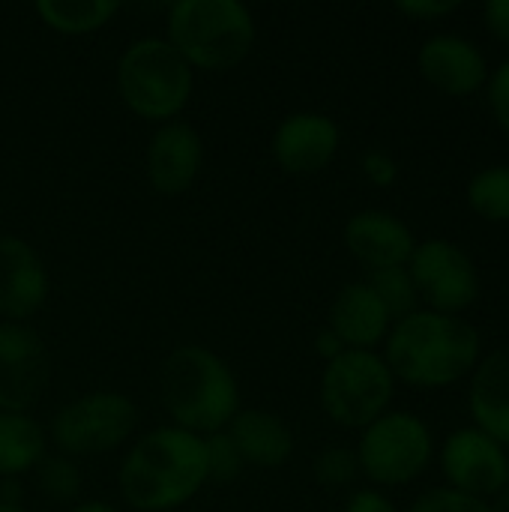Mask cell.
<instances>
[{
    "mask_svg": "<svg viewBox=\"0 0 509 512\" xmlns=\"http://www.w3.org/2000/svg\"><path fill=\"white\" fill-rule=\"evenodd\" d=\"M393 378L414 387H450L480 363V333L459 315L414 312L387 339Z\"/></svg>",
    "mask_w": 509,
    "mask_h": 512,
    "instance_id": "6da1fadb",
    "label": "cell"
},
{
    "mask_svg": "<svg viewBox=\"0 0 509 512\" xmlns=\"http://www.w3.org/2000/svg\"><path fill=\"white\" fill-rule=\"evenodd\" d=\"M207 483L204 438L186 429H156L135 444L120 468V492L135 510L186 504Z\"/></svg>",
    "mask_w": 509,
    "mask_h": 512,
    "instance_id": "7a4b0ae2",
    "label": "cell"
},
{
    "mask_svg": "<svg viewBox=\"0 0 509 512\" xmlns=\"http://www.w3.org/2000/svg\"><path fill=\"white\" fill-rule=\"evenodd\" d=\"M162 402L186 432H219L237 414L231 369L207 348H177L162 366Z\"/></svg>",
    "mask_w": 509,
    "mask_h": 512,
    "instance_id": "3957f363",
    "label": "cell"
},
{
    "mask_svg": "<svg viewBox=\"0 0 509 512\" xmlns=\"http://www.w3.org/2000/svg\"><path fill=\"white\" fill-rule=\"evenodd\" d=\"M168 42L189 66L231 69L249 54L255 24L237 0H180L168 15Z\"/></svg>",
    "mask_w": 509,
    "mask_h": 512,
    "instance_id": "277c9868",
    "label": "cell"
},
{
    "mask_svg": "<svg viewBox=\"0 0 509 512\" xmlns=\"http://www.w3.org/2000/svg\"><path fill=\"white\" fill-rule=\"evenodd\" d=\"M117 87L123 102L147 117H174L192 93V66L168 39H138L117 63Z\"/></svg>",
    "mask_w": 509,
    "mask_h": 512,
    "instance_id": "5b68a950",
    "label": "cell"
},
{
    "mask_svg": "<svg viewBox=\"0 0 509 512\" xmlns=\"http://www.w3.org/2000/svg\"><path fill=\"white\" fill-rule=\"evenodd\" d=\"M393 399V372L390 366L372 351H345L327 363L321 381V402L324 411L348 426L366 429Z\"/></svg>",
    "mask_w": 509,
    "mask_h": 512,
    "instance_id": "8992f818",
    "label": "cell"
},
{
    "mask_svg": "<svg viewBox=\"0 0 509 512\" xmlns=\"http://www.w3.org/2000/svg\"><path fill=\"white\" fill-rule=\"evenodd\" d=\"M432 459L429 426L414 414H384L366 426L357 462L369 480L381 486H405L417 480Z\"/></svg>",
    "mask_w": 509,
    "mask_h": 512,
    "instance_id": "52a82bcc",
    "label": "cell"
},
{
    "mask_svg": "<svg viewBox=\"0 0 509 512\" xmlns=\"http://www.w3.org/2000/svg\"><path fill=\"white\" fill-rule=\"evenodd\" d=\"M135 405L120 393H90L54 417V441L63 453L93 456L120 447L135 429Z\"/></svg>",
    "mask_w": 509,
    "mask_h": 512,
    "instance_id": "ba28073f",
    "label": "cell"
},
{
    "mask_svg": "<svg viewBox=\"0 0 509 512\" xmlns=\"http://www.w3.org/2000/svg\"><path fill=\"white\" fill-rule=\"evenodd\" d=\"M417 297L441 315L468 309L480 294V276L465 249L450 240H426L408 261Z\"/></svg>",
    "mask_w": 509,
    "mask_h": 512,
    "instance_id": "9c48e42d",
    "label": "cell"
},
{
    "mask_svg": "<svg viewBox=\"0 0 509 512\" xmlns=\"http://www.w3.org/2000/svg\"><path fill=\"white\" fill-rule=\"evenodd\" d=\"M51 363L42 339L18 324H0V408L24 414L48 384Z\"/></svg>",
    "mask_w": 509,
    "mask_h": 512,
    "instance_id": "30bf717a",
    "label": "cell"
},
{
    "mask_svg": "<svg viewBox=\"0 0 509 512\" xmlns=\"http://www.w3.org/2000/svg\"><path fill=\"white\" fill-rule=\"evenodd\" d=\"M441 468L450 480V489H459L480 501L498 495L507 486V453L477 426L459 429L447 438Z\"/></svg>",
    "mask_w": 509,
    "mask_h": 512,
    "instance_id": "8fae6325",
    "label": "cell"
},
{
    "mask_svg": "<svg viewBox=\"0 0 509 512\" xmlns=\"http://www.w3.org/2000/svg\"><path fill=\"white\" fill-rule=\"evenodd\" d=\"M420 72L423 78L447 96H468L480 90L489 78V66L483 51L453 33L432 36L420 48Z\"/></svg>",
    "mask_w": 509,
    "mask_h": 512,
    "instance_id": "7c38bea8",
    "label": "cell"
},
{
    "mask_svg": "<svg viewBox=\"0 0 509 512\" xmlns=\"http://www.w3.org/2000/svg\"><path fill=\"white\" fill-rule=\"evenodd\" d=\"M336 150H339V126L327 114H315V111L291 114L273 138L276 162L291 174H315L327 168Z\"/></svg>",
    "mask_w": 509,
    "mask_h": 512,
    "instance_id": "4fadbf2b",
    "label": "cell"
},
{
    "mask_svg": "<svg viewBox=\"0 0 509 512\" xmlns=\"http://www.w3.org/2000/svg\"><path fill=\"white\" fill-rule=\"evenodd\" d=\"M345 243L351 255L363 261L372 273L390 270V267H408L417 249L411 228L384 210H363L351 216L345 228Z\"/></svg>",
    "mask_w": 509,
    "mask_h": 512,
    "instance_id": "5bb4252c",
    "label": "cell"
},
{
    "mask_svg": "<svg viewBox=\"0 0 509 512\" xmlns=\"http://www.w3.org/2000/svg\"><path fill=\"white\" fill-rule=\"evenodd\" d=\"M201 138L186 123H168L162 126L147 150V177L162 195H180L186 192L198 171H201Z\"/></svg>",
    "mask_w": 509,
    "mask_h": 512,
    "instance_id": "9a60e30c",
    "label": "cell"
},
{
    "mask_svg": "<svg viewBox=\"0 0 509 512\" xmlns=\"http://www.w3.org/2000/svg\"><path fill=\"white\" fill-rule=\"evenodd\" d=\"M48 276L39 255L18 237H0V315L27 318L45 300Z\"/></svg>",
    "mask_w": 509,
    "mask_h": 512,
    "instance_id": "2e32d148",
    "label": "cell"
},
{
    "mask_svg": "<svg viewBox=\"0 0 509 512\" xmlns=\"http://www.w3.org/2000/svg\"><path fill=\"white\" fill-rule=\"evenodd\" d=\"M390 315L366 282H354L339 291L330 309V330L348 351H369L387 336Z\"/></svg>",
    "mask_w": 509,
    "mask_h": 512,
    "instance_id": "e0dca14e",
    "label": "cell"
},
{
    "mask_svg": "<svg viewBox=\"0 0 509 512\" xmlns=\"http://www.w3.org/2000/svg\"><path fill=\"white\" fill-rule=\"evenodd\" d=\"M471 414L477 429L509 447V345L492 351L471 381Z\"/></svg>",
    "mask_w": 509,
    "mask_h": 512,
    "instance_id": "ac0fdd59",
    "label": "cell"
},
{
    "mask_svg": "<svg viewBox=\"0 0 509 512\" xmlns=\"http://www.w3.org/2000/svg\"><path fill=\"white\" fill-rule=\"evenodd\" d=\"M228 438L234 441L243 462L258 468H279L294 450L288 426L267 411H240L231 420Z\"/></svg>",
    "mask_w": 509,
    "mask_h": 512,
    "instance_id": "d6986e66",
    "label": "cell"
},
{
    "mask_svg": "<svg viewBox=\"0 0 509 512\" xmlns=\"http://www.w3.org/2000/svg\"><path fill=\"white\" fill-rule=\"evenodd\" d=\"M45 456V432L27 414L0 411V477H15Z\"/></svg>",
    "mask_w": 509,
    "mask_h": 512,
    "instance_id": "ffe728a7",
    "label": "cell"
},
{
    "mask_svg": "<svg viewBox=\"0 0 509 512\" xmlns=\"http://www.w3.org/2000/svg\"><path fill=\"white\" fill-rule=\"evenodd\" d=\"M36 12L51 30L78 36V33L99 30L117 12V3L114 0H39Z\"/></svg>",
    "mask_w": 509,
    "mask_h": 512,
    "instance_id": "44dd1931",
    "label": "cell"
},
{
    "mask_svg": "<svg viewBox=\"0 0 509 512\" xmlns=\"http://www.w3.org/2000/svg\"><path fill=\"white\" fill-rule=\"evenodd\" d=\"M372 291H375V297L381 300V306L387 309V315H390V321H405L408 315H414L417 312V303H420V297H417V288H414V282H411V273H408V267H390V270H375L372 276H369V282H366Z\"/></svg>",
    "mask_w": 509,
    "mask_h": 512,
    "instance_id": "7402d4cb",
    "label": "cell"
},
{
    "mask_svg": "<svg viewBox=\"0 0 509 512\" xmlns=\"http://www.w3.org/2000/svg\"><path fill=\"white\" fill-rule=\"evenodd\" d=\"M471 207L489 222H509V165L483 168L468 186Z\"/></svg>",
    "mask_w": 509,
    "mask_h": 512,
    "instance_id": "603a6c76",
    "label": "cell"
},
{
    "mask_svg": "<svg viewBox=\"0 0 509 512\" xmlns=\"http://www.w3.org/2000/svg\"><path fill=\"white\" fill-rule=\"evenodd\" d=\"M39 489L54 501H72L81 489L78 468L69 459L48 456L39 462Z\"/></svg>",
    "mask_w": 509,
    "mask_h": 512,
    "instance_id": "cb8c5ba5",
    "label": "cell"
},
{
    "mask_svg": "<svg viewBox=\"0 0 509 512\" xmlns=\"http://www.w3.org/2000/svg\"><path fill=\"white\" fill-rule=\"evenodd\" d=\"M204 456H207V480H216V483H231L243 468V459L234 441L219 432L204 441Z\"/></svg>",
    "mask_w": 509,
    "mask_h": 512,
    "instance_id": "d4e9b609",
    "label": "cell"
},
{
    "mask_svg": "<svg viewBox=\"0 0 509 512\" xmlns=\"http://www.w3.org/2000/svg\"><path fill=\"white\" fill-rule=\"evenodd\" d=\"M357 471H360L357 453L345 447H330L315 459V477L321 486H348Z\"/></svg>",
    "mask_w": 509,
    "mask_h": 512,
    "instance_id": "484cf974",
    "label": "cell"
},
{
    "mask_svg": "<svg viewBox=\"0 0 509 512\" xmlns=\"http://www.w3.org/2000/svg\"><path fill=\"white\" fill-rule=\"evenodd\" d=\"M411 512H492V507L459 489H432L414 501Z\"/></svg>",
    "mask_w": 509,
    "mask_h": 512,
    "instance_id": "4316f807",
    "label": "cell"
},
{
    "mask_svg": "<svg viewBox=\"0 0 509 512\" xmlns=\"http://www.w3.org/2000/svg\"><path fill=\"white\" fill-rule=\"evenodd\" d=\"M489 105L495 111V120L501 123V129L509 135V60H504L492 81H489Z\"/></svg>",
    "mask_w": 509,
    "mask_h": 512,
    "instance_id": "83f0119b",
    "label": "cell"
},
{
    "mask_svg": "<svg viewBox=\"0 0 509 512\" xmlns=\"http://www.w3.org/2000/svg\"><path fill=\"white\" fill-rule=\"evenodd\" d=\"M363 171H366V177H369L375 186H390V183L396 180V174H399L396 162H393L384 150H369V153L363 156Z\"/></svg>",
    "mask_w": 509,
    "mask_h": 512,
    "instance_id": "f1b7e54d",
    "label": "cell"
},
{
    "mask_svg": "<svg viewBox=\"0 0 509 512\" xmlns=\"http://www.w3.org/2000/svg\"><path fill=\"white\" fill-rule=\"evenodd\" d=\"M459 9V3L456 0H405V3H399V12H405V15H414V18H438V15H450V12H456Z\"/></svg>",
    "mask_w": 509,
    "mask_h": 512,
    "instance_id": "f546056e",
    "label": "cell"
},
{
    "mask_svg": "<svg viewBox=\"0 0 509 512\" xmlns=\"http://www.w3.org/2000/svg\"><path fill=\"white\" fill-rule=\"evenodd\" d=\"M483 15H486V24H489L492 36H498L501 42L509 45V0H489Z\"/></svg>",
    "mask_w": 509,
    "mask_h": 512,
    "instance_id": "4dcf8cb0",
    "label": "cell"
},
{
    "mask_svg": "<svg viewBox=\"0 0 509 512\" xmlns=\"http://www.w3.org/2000/svg\"><path fill=\"white\" fill-rule=\"evenodd\" d=\"M345 512H396V507L378 492H357Z\"/></svg>",
    "mask_w": 509,
    "mask_h": 512,
    "instance_id": "1f68e13d",
    "label": "cell"
},
{
    "mask_svg": "<svg viewBox=\"0 0 509 512\" xmlns=\"http://www.w3.org/2000/svg\"><path fill=\"white\" fill-rule=\"evenodd\" d=\"M315 348H318V354H324L327 360H336L339 354H345L348 348L339 342V336L327 327L324 333H318V339H315Z\"/></svg>",
    "mask_w": 509,
    "mask_h": 512,
    "instance_id": "d6a6232c",
    "label": "cell"
},
{
    "mask_svg": "<svg viewBox=\"0 0 509 512\" xmlns=\"http://www.w3.org/2000/svg\"><path fill=\"white\" fill-rule=\"evenodd\" d=\"M492 512H509V483L495 495V504H489Z\"/></svg>",
    "mask_w": 509,
    "mask_h": 512,
    "instance_id": "836d02e7",
    "label": "cell"
},
{
    "mask_svg": "<svg viewBox=\"0 0 509 512\" xmlns=\"http://www.w3.org/2000/svg\"><path fill=\"white\" fill-rule=\"evenodd\" d=\"M72 512H114V510H111L108 504H96V501H93V504H81V507H75Z\"/></svg>",
    "mask_w": 509,
    "mask_h": 512,
    "instance_id": "e575fe53",
    "label": "cell"
},
{
    "mask_svg": "<svg viewBox=\"0 0 509 512\" xmlns=\"http://www.w3.org/2000/svg\"><path fill=\"white\" fill-rule=\"evenodd\" d=\"M0 512H24L21 507H15V504H0Z\"/></svg>",
    "mask_w": 509,
    "mask_h": 512,
    "instance_id": "d590c367",
    "label": "cell"
},
{
    "mask_svg": "<svg viewBox=\"0 0 509 512\" xmlns=\"http://www.w3.org/2000/svg\"><path fill=\"white\" fill-rule=\"evenodd\" d=\"M507 483H509V456H507Z\"/></svg>",
    "mask_w": 509,
    "mask_h": 512,
    "instance_id": "8d00e7d4",
    "label": "cell"
}]
</instances>
